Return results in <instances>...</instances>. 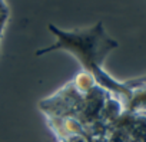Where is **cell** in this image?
I'll return each instance as SVG.
<instances>
[{
    "label": "cell",
    "mask_w": 146,
    "mask_h": 142,
    "mask_svg": "<svg viewBox=\"0 0 146 142\" xmlns=\"http://www.w3.org/2000/svg\"><path fill=\"white\" fill-rule=\"evenodd\" d=\"M7 17H9V10H7V6L5 5L3 0H0V35L3 32V27L7 22Z\"/></svg>",
    "instance_id": "2"
},
{
    "label": "cell",
    "mask_w": 146,
    "mask_h": 142,
    "mask_svg": "<svg viewBox=\"0 0 146 142\" xmlns=\"http://www.w3.org/2000/svg\"><path fill=\"white\" fill-rule=\"evenodd\" d=\"M49 29L56 36V42L49 47H43L37 50L36 52L37 56L53 52L56 49L67 50L73 53V56L82 63V66L90 73V76L95 78L105 88L120 93H127V88L116 83L100 67L106 53L117 46V43L105 33L102 22H98L93 27H89L86 30L63 32L54 27L53 25H49Z\"/></svg>",
    "instance_id": "1"
}]
</instances>
